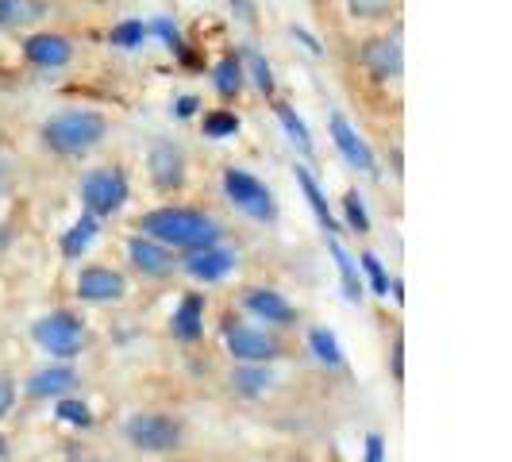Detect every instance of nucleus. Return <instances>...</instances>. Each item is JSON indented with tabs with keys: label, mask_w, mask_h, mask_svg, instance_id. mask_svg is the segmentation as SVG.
<instances>
[{
	"label": "nucleus",
	"mask_w": 512,
	"mask_h": 462,
	"mask_svg": "<svg viewBox=\"0 0 512 462\" xmlns=\"http://www.w3.org/2000/svg\"><path fill=\"white\" fill-rule=\"evenodd\" d=\"M297 189L305 193V201H308V208H312V216H316L320 231H324L328 239H339V235H343V224H339V216H335L332 205H328V193L320 189V181L312 178V170H308L305 162L297 166Z\"/></svg>",
	"instance_id": "nucleus-18"
},
{
	"label": "nucleus",
	"mask_w": 512,
	"mask_h": 462,
	"mask_svg": "<svg viewBox=\"0 0 512 462\" xmlns=\"http://www.w3.org/2000/svg\"><path fill=\"white\" fill-rule=\"evenodd\" d=\"M328 131H332V143H335V151H339V158H343L351 170H359L366 178H378V158H374L370 143L362 139L359 128H355L343 112H332V116H328Z\"/></svg>",
	"instance_id": "nucleus-10"
},
{
	"label": "nucleus",
	"mask_w": 512,
	"mask_h": 462,
	"mask_svg": "<svg viewBox=\"0 0 512 462\" xmlns=\"http://www.w3.org/2000/svg\"><path fill=\"white\" fill-rule=\"evenodd\" d=\"M328 251H332V258H335V270H339V285H343L347 305H362V289H366V282H362V274H359V258L351 255L339 239H328Z\"/></svg>",
	"instance_id": "nucleus-20"
},
{
	"label": "nucleus",
	"mask_w": 512,
	"mask_h": 462,
	"mask_svg": "<svg viewBox=\"0 0 512 462\" xmlns=\"http://www.w3.org/2000/svg\"><path fill=\"white\" fill-rule=\"evenodd\" d=\"M31 339H35V347L47 351L51 359L70 362L85 351L89 332H85V320H81L77 312H70V308H54V312L39 316V320L31 324Z\"/></svg>",
	"instance_id": "nucleus-4"
},
{
	"label": "nucleus",
	"mask_w": 512,
	"mask_h": 462,
	"mask_svg": "<svg viewBox=\"0 0 512 462\" xmlns=\"http://www.w3.org/2000/svg\"><path fill=\"white\" fill-rule=\"evenodd\" d=\"M143 39H147V24L143 20H120V24L108 31V43L116 51H139Z\"/></svg>",
	"instance_id": "nucleus-31"
},
{
	"label": "nucleus",
	"mask_w": 512,
	"mask_h": 462,
	"mask_svg": "<svg viewBox=\"0 0 512 462\" xmlns=\"http://www.w3.org/2000/svg\"><path fill=\"white\" fill-rule=\"evenodd\" d=\"M47 16L43 0H0V27L4 31H20V27L39 24Z\"/></svg>",
	"instance_id": "nucleus-23"
},
{
	"label": "nucleus",
	"mask_w": 512,
	"mask_h": 462,
	"mask_svg": "<svg viewBox=\"0 0 512 462\" xmlns=\"http://www.w3.org/2000/svg\"><path fill=\"white\" fill-rule=\"evenodd\" d=\"M389 362H393V378L405 382V339H401V335L393 339V355H389Z\"/></svg>",
	"instance_id": "nucleus-38"
},
{
	"label": "nucleus",
	"mask_w": 512,
	"mask_h": 462,
	"mask_svg": "<svg viewBox=\"0 0 512 462\" xmlns=\"http://www.w3.org/2000/svg\"><path fill=\"white\" fill-rule=\"evenodd\" d=\"M147 35H158L170 54H178V58L185 54V39H181L178 24H170V16H154L151 24H147Z\"/></svg>",
	"instance_id": "nucleus-33"
},
{
	"label": "nucleus",
	"mask_w": 512,
	"mask_h": 462,
	"mask_svg": "<svg viewBox=\"0 0 512 462\" xmlns=\"http://www.w3.org/2000/svg\"><path fill=\"white\" fill-rule=\"evenodd\" d=\"M97 231H101V220H97V216H89V212H81L74 224H70V231H62V258L77 262V258L93 247Z\"/></svg>",
	"instance_id": "nucleus-22"
},
{
	"label": "nucleus",
	"mask_w": 512,
	"mask_h": 462,
	"mask_svg": "<svg viewBox=\"0 0 512 462\" xmlns=\"http://www.w3.org/2000/svg\"><path fill=\"white\" fill-rule=\"evenodd\" d=\"M239 305H243V312H251L255 320L270 324V328H293L297 324V308L289 305V297L274 285H247Z\"/></svg>",
	"instance_id": "nucleus-13"
},
{
	"label": "nucleus",
	"mask_w": 512,
	"mask_h": 462,
	"mask_svg": "<svg viewBox=\"0 0 512 462\" xmlns=\"http://www.w3.org/2000/svg\"><path fill=\"white\" fill-rule=\"evenodd\" d=\"M178 120H193L197 112H201V97H193V93H185V97H178L174 101V108H170Z\"/></svg>",
	"instance_id": "nucleus-36"
},
{
	"label": "nucleus",
	"mask_w": 512,
	"mask_h": 462,
	"mask_svg": "<svg viewBox=\"0 0 512 462\" xmlns=\"http://www.w3.org/2000/svg\"><path fill=\"white\" fill-rule=\"evenodd\" d=\"M239 266V255L231 251V247H224V243H212V247H205V251H193L189 258H181V270L193 278V282H224L231 270Z\"/></svg>",
	"instance_id": "nucleus-14"
},
{
	"label": "nucleus",
	"mask_w": 512,
	"mask_h": 462,
	"mask_svg": "<svg viewBox=\"0 0 512 462\" xmlns=\"http://www.w3.org/2000/svg\"><path fill=\"white\" fill-rule=\"evenodd\" d=\"M128 262L139 278H151V282H166V278H174L181 270L178 251L154 243L151 235H139V231L128 239Z\"/></svg>",
	"instance_id": "nucleus-8"
},
{
	"label": "nucleus",
	"mask_w": 512,
	"mask_h": 462,
	"mask_svg": "<svg viewBox=\"0 0 512 462\" xmlns=\"http://www.w3.org/2000/svg\"><path fill=\"white\" fill-rule=\"evenodd\" d=\"M147 174L158 193H181L189 181V158L174 139H158L147 151Z\"/></svg>",
	"instance_id": "nucleus-9"
},
{
	"label": "nucleus",
	"mask_w": 512,
	"mask_h": 462,
	"mask_svg": "<svg viewBox=\"0 0 512 462\" xmlns=\"http://www.w3.org/2000/svg\"><path fill=\"white\" fill-rule=\"evenodd\" d=\"M77 197H81V208H85L89 216L104 220V216H116L120 208L128 205L131 181L120 166H97V170H89V174L81 178Z\"/></svg>",
	"instance_id": "nucleus-7"
},
{
	"label": "nucleus",
	"mask_w": 512,
	"mask_h": 462,
	"mask_svg": "<svg viewBox=\"0 0 512 462\" xmlns=\"http://www.w3.org/2000/svg\"><path fill=\"white\" fill-rule=\"evenodd\" d=\"M212 89L220 101H239L243 89H247V74H243V62L239 54H224L216 66H212Z\"/></svg>",
	"instance_id": "nucleus-21"
},
{
	"label": "nucleus",
	"mask_w": 512,
	"mask_h": 462,
	"mask_svg": "<svg viewBox=\"0 0 512 462\" xmlns=\"http://www.w3.org/2000/svg\"><path fill=\"white\" fill-rule=\"evenodd\" d=\"M274 112H278V124L285 128V135H289V143L297 147V154H301V158H316L312 131H308V124L297 116V108H293V104H285V101H278V104H274Z\"/></svg>",
	"instance_id": "nucleus-24"
},
{
	"label": "nucleus",
	"mask_w": 512,
	"mask_h": 462,
	"mask_svg": "<svg viewBox=\"0 0 512 462\" xmlns=\"http://www.w3.org/2000/svg\"><path fill=\"white\" fill-rule=\"evenodd\" d=\"M74 289L85 305H120L128 297V278L112 266L93 262V266H81Z\"/></svg>",
	"instance_id": "nucleus-12"
},
{
	"label": "nucleus",
	"mask_w": 512,
	"mask_h": 462,
	"mask_svg": "<svg viewBox=\"0 0 512 462\" xmlns=\"http://www.w3.org/2000/svg\"><path fill=\"white\" fill-rule=\"evenodd\" d=\"M359 274H366V282L374 289V297H389V274H385L382 258L374 251H362L359 255Z\"/></svg>",
	"instance_id": "nucleus-32"
},
{
	"label": "nucleus",
	"mask_w": 512,
	"mask_h": 462,
	"mask_svg": "<svg viewBox=\"0 0 512 462\" xmlns=\"http://www.w3.org/2000/svg\"><path fill=\"white\" fill-rule=\"evenodd\" d=\"M124 439L143 455H174L185 443V420L174 412H131L124 420Z\"/></svg>",
	"instance_id": "nucleus-3"
},
{
	"label": "nucleus",
	"mask_w": 512,
	"mask_h": 462,
	"mask_svg": "<svg viewBox=\"0 0 512 462\" xmlns=\"http://www.w3.org/2000/svg\"><path fill=\"white\" fill-rule=\"evenodd\" d=\"M308 351L316 355L320 366H328V370H343V362H347L332 328H312V332H308Z\"/></svg>",
	"instance_id": "nucleus-26"
},
{
	"label": "nucleus",
	"mask_w": 512,
	"mask_h": 462,
	"mask_svg": "<svg viewBox=\"0 0 512 462\" xmlns=\"http://www.w3.org/2000/svg\"><path fill=\"white\" fill-rule=\"evenodd\" d=\"M362 462H385L382 432H370V436H366V455H362Z\"/></svg>",
	"instance_id": "nucleus-37"
},
{
	"label": "nucleus",
	"mask_w": 512,
	"mask_h": 462,
	"mask_svg": "<svg viewBox=\"0 0 512 462\" xmlns=\"http://www.w3.org/2000/svg\"><path fill=\"white\" fill-rule=\"evenodd\" d=\"M274 382H278V374L270 366H262V362H235V370L228 378L235 397H262Z\"/></svg>",
	"instance_id": "nucleus-19"
},
{
	"label": "nucleus",
	"mask_w": 512,
	"mask_h": 462,
	"mask_svg": "<svg viewBox=\"0 0 512 462\" xmlns=\"http://www.w3.org/2000/svg\"><path fill=\"white\" fill-rule=\"evenodd\" d=\"M339 205H343V224H347L351 235H370V212H366V201H362L359 189H347Z\"/></svg>",
	"instance_id": "nucleus-29"
},
{
	"label": "nucleus",
	"mask_w": 512,
	"mask_h": 462,
	"mask_svg": "<svg viewBox=\"0 0 512 462\" xmlns=\"http://www.w3.org/2000/svg\"><path fill=\"white\" fill-rule=\"evenodd\" d=\"M24 58L39 70H62L74 58V39L58 35V31H39L24 39Z\"/></svg>",
	"instance_id": "nucleus-15"
},
{
	"label": "nucleus",
	"mask_w": 512,
	"mask_h": 462,
	"mask_svg": "<svg viewBox=\"0 0 512 462\" xmlns=\"http://www.w3.org/2000/svg\"><path fill=\"white\" fill-rule=\"evenodd\" d=\"M104 135H108V116L93 112V108H62L39 128L43 147L62 158H81V154L97 151Z\"/></svg>",
	"instance_id": "nucleus-2"
},
{
	"label": "nucleus",
	"mask_w": 512,
	"mask_h": 462,
	"mask_svg": "<svg viewBox=\"0 0 512 462\" xmlns=\"http://www.w3.org/2000/svg\"><path fill=\"white\" fill-rule=\"evenodd\" d=\"M228 4H231V12L239 16V24H247V27L258 24V4H255V0H228Z\"/></svg>",
	"instance_id": "nucleus-35"
},
{
	"label": "nucleus",
	"mask_w": 512,
	"mask_h": 462,
	"mask_svg": "<svg viewBox=\"0 0 512 462\" xmlns=\"http://www.w3.org/2000/svg\"><path fill=\"white\" fill-rule=\"evenodd\" d=\"M293 35H297V39H301V43H305V47H308V51H312V54H320V43H316V39L308 35L305 27H293Z\"/></svg>",
	"instance_id": "nucleus-39"
},
{
	"label": "nucleus",
	"mask_w": 512,
	"mask_h": 462,
	"mask_svg": "<svg viewBox=\"0 0 512 462\" xmlns=\"http://www.w3.org/2000/svg\"><path fill=\"white\" fill-rule=\"evenodd\" d=\"M4 455H8V439L0 436V462H4Z\"/></svg>",
	"instance_id": "nucleus-40"
},
{
	"label": "nucleus",
	"mask_w": 512,
	"mask_h": 462,
	"mask_svg": "<svg viewBox=\"0 0 512 462\" xmlns=\"http://www.w3.org/2000/svg\"><path fill=\"white\" fill-rule=\"evenodd\" d=\"M224 197L247 220H258V224H274L278 220V197H274V189L262 178H255L251 170H243V166H228L224 170Z\"/></svg>",
	"instance_id": "nucleus-6"
},
{
	"label": "nucleus",
	"mask_w": 512,
	"mask_h": 462,
	"mask_svg": "<svg viewBox=\"0 0 512 462\" xmlns=\"http://www.w3.org/2000/svg\"><path fill=\"white\" fill-rule=\"evenodd\" d=\"M205 312H208L205 293H181V301L174 305V312H170V335H174L178 343H197V339H205Z\"/></svg>",
	"instance_id": "nucleus-17"
},
{
	"label": "nucleus",
	"mask_w": 512,
	"mask_h": 462,
	"mask_svg": "<svg viewBox=\"0 0 512 462\" xmlns=\"http://www.w3.org/2000/svg\"><path fill=\"white\" fill-rule=\"evenodd\" d=\"M201 128H205V139H231V135H239V128H243V120L231 112V108H212V112H205V120H201Z\"/></svg>",
	"instance_id": "nucleus-30"
},
{
	"label": "nucleus",
	"mask_w": 512,
	"mask_h": 462,
	"mask_svg": "<svg viewBox=\"0 0 512 462\" xmlns=\"http://www.w3.org/2000/svg\"><path fill=\"white\" fill-rule=\"evenodd\" d=\"M239 62H243V74H247V81L255 85L262 97H274L278 93V77H274V66L262 58V54L255 51V47H243L239 51Z\"/></svg>",
	"instance_id": "nucleus-25"
},
{
	"label": "nucleus",
	"mask_w": 512,
	"mask_h": 462,
	"mask_svg": "<svg viewBox=\"0 0 512 462\" xmlns=\"http://www.w3.org/2000/svg\"><path fill=\"white\" fill-rule=\"evenodd\" d=\"M16 409V378L12 374H0V420Z\"/></svg>",
	"instance_id": "nucleus-34"
},
{
	"label": "nucleus",
	"mask_w": 512,
	"mask_h": 462,
	"mask_svg": "<svg viewBox=\"0 0 512 462\" xmlns=\"http://www.w3.org/2000/svg\"><path fill=\"white\" fill-rule=\"evenodd\" d=\"M397 8L401 0H347V16L359 24H385Z\"/></svg>",
	"instance_id": "nucleus-27"
},
{
	"label": "nucleus",
	"mask_w": 512,
	"mask_h": 462,
	"mask_svg": "<svg viewBox=\"0 0 512 462\" xmlns=\"http://www.w3.org/2000/svg\"><path fill=\"white\" fill-rule=\"evenodd\" d=\"M54 416H58L62 424H70V428H93V424H97L93 409H89L81 397H74V393H66V397L54 401Z\"/></svg>",
	"instance_id": "nucleus-28"
},
{
	"label": "nucleus",
	"mask_w": 512,
	"mask_h": 462,
	"mask_svg": "<svg viewBox=\"0 0 512 462\" xmlns=\"http://www.w3.org/2000/svg\"><path fill=\"white\" fill-rule=\"evenodd\" d=\"M139 235H151L154 243L170 247V251H205L212 243L224 239V224L216 216H208L205 208H185V205H162L154 212H143L139 224H135Z\"/></svg>",
	"instance_id": "nucleus-1"
},
{
	"label": "nucleus",
	"mask_w": 512,
	"mask_h": 462,
	"mask_svg": "<svg viewBox=\"0 0 512 462\" xmlns=\"http://www.w3.org/2000/svg\"><path fill=\"white\" fill-rule=\"evenodd\" d=\"M359 62L362 70L374 77V81H401L405 74V51H401V35H374V39H366L359 51Z\"/></svg>",
	"instance_id": "nucleus-11"
},
{
	"label": "nucleus",
	"mask_w": 512,
	"mask_h": 462,
	"mask_svg": "<svg viewBox=\"0 0 512 462\" xmlns=\"http://www.w3.org/2000/svg\"><path fill=\"white\" fill-rule=\"evenodd\" d=\"M220 332H224V347H228L231 362H262V366H270V362H278L285 355V343L278 339L274 328H255L243 316H224Z\"/></svg>",
	"instance_id": "nucleus-5"
},
{
	"label": "nucleus",
	"mask_w": 512,
	"mask_h": 462,
	"mask_svg": "<svg viewBox=\"0 0 512 462\" xmlns=\"http://www.w3.org/2000/svg\"><path fill=\"white\" fill-rule=\"evenodd\" d=\"M81 378H77V370L70 362H54V366H43V370H35L31 378H27L24 393L31 401H58V397H66V393H74Z\"/></svg>",
	"instance_id": "nucleus-16"
}]
</instances>
